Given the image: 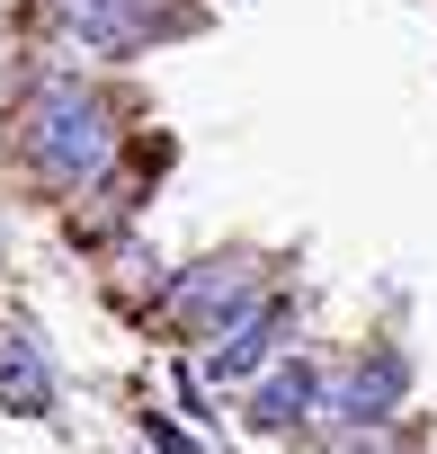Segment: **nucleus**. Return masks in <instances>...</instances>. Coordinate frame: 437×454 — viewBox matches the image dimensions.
<instances>
[{"label":"nucleus","instance_id":"nucleus-9","mask_svg":"<svg viewBox=\"0 0 437 454\" xmlns=\"http://www.w3.org/2000/svg\"><path fill=\"white\" fill-rule=\"evenodd\" d=\"M72 10H81V0H72Z\"/></svg>","mask_w":437,"mask_h":454},{"label":"nucleus","instance_id":"nucleus-7","mask_svg":"<svg viewBox=\"0 0 437 454\" xmlns=\"http://www.w3.org/2000/svg\"><path fill=\"white\" fill-rule=\"evenodd\" d=\"M313 401H322V374H313V365H277V374L250 392V419H259V427H304Z\"/></svg>","mask_w":437,"mask_h":454},{"label":"nucleus","instance_id":"nucleus-4","mask_svg":"<svg viewBox=\"0 0 437 454\" xmlns=\"http://www.w3.org/2000/svg\"><path fill=\"white\" fill-rule=\"evenodd\" d=\"M401 383H410V365H401L393 348H375V356H357V365H348V383H339V401H330V410H339L348 427H384V419L401 410Z\"/></svg>","mask_w":437,"mask_h":454},{"label":"nucleus","instance_id":"nucleus-2","mask_svg":"<svg viewBox=\"0 0 437 454\" xmlns=\"http://www.w3.org/2000/svg\"><path fill=\"white\" fill-rule=\"evenodd\" d=\"M0 410L10 419H45L54 410V365H45V339L28 321H0Z\"/></svg>","mask_w":437,"mask_h":454},{"label":"nucleus","instance_id":"nucleus-3","mask_svg":"<svg viewBox=\"0 0 437 454\" xmlns=\"http://www.w3.org/2000/svg\"><path fill=\"white\" fill-rule=\"evenodd\" d=\"M72 19H81V36H90L99 54H134V45L187 27V10H161V0H81Z\"/></svg>","mask_w":437,"mask_h":454},{"label":"nucleus","instance_id":"nucleus-1","mask_svg":"<svg viewBox=\"0 0 437 454\" xmlns=\"http://www.w3.org/2000/svg\"><path fill=\"white\" fill-rule=\"evenodd\" d=\"M19 143H28V160H36L54 187H72V178L107 169V152H116V125H107V107H99L81 81H45V90L28 98V125H19Z\"/></svg>","mask_w":437,"mask_h":454},{"label":"nucleus","instance_id":"nucleus-6","mask_svg":"<svg viewBox=\"0 0 437 454\" xmlns=\"http://www.w3.org/2000/svg\"><path fill=\"white\" fill-rule=\"evenodd\" d=\"M277 321H286V303H250L242 321H224V348H214L205 365L224 374V383H242V374H259V356L277 348Z\"/></svg>","mask_w":437,"mask_h":454},{"label":"nucleus","instance_id":"nucleus-8","mask_svg":"<svg viewBox=\"0 0 437 454\" xmlns=\"http://www.w3.org/2000/svg\"><path fill=\"white\" fill-rule=\"evenodd\" d=\"M330 454H393V436H384V427H339Z\"/></svg>","mask_w":437,"mask_h":454},{"label":"nucleus","instance_id":"nucleus-5","mask_svg":"<svg viewBox=\"0 0 437 454\" xmlns=\"http://www.w3.org/2000/svg\"><path fill=\"white\" fill-rule=\"evenodd\" d=\"M242 303H250V268H242V259H214V268H196V277L179 286V321H196V330L242 321Z\"/></svg>","mask_w":437,"mask_h":454}]
</instances>
